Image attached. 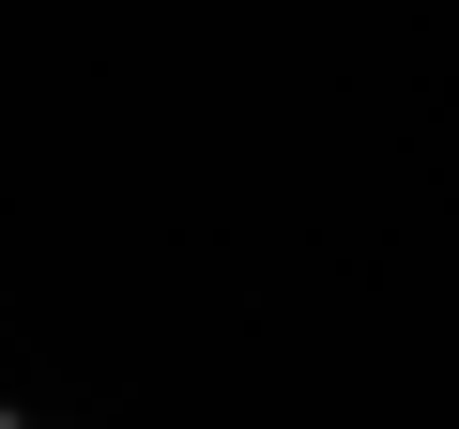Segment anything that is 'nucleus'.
Wrapping results in <instances>:
<instances>
[{"label":"nucleus","instance_id":"1","mask_svg":"<svg viewBox=\"0 0 459 429\" xmlns=\"http://www.w3.org/2000/svg\"><path fill=\"white\" fill-rule=\"evenodd\" d=\"M0 429H16V414H0Z\"/></svg>","mask_w":459,"mask_h":429}]
</instances>
